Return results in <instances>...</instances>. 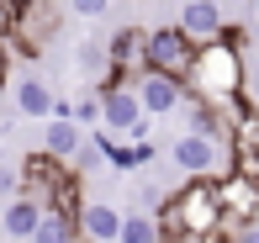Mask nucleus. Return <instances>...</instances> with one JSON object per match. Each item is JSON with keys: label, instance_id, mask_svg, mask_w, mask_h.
<instances>
[{"label": "nucleus", "instance_id": "f257e3e1", "mask_svg": "<svg viewBox=\"0 0 259 243\" xmlns=\"http://www.w3.org/2000/svg\"><path fill=\"white\" fill-rule=\"evenodd\" d=\"M185 95L191 101H233L243 90V48L233 42V32H222L217 42H201V48H191V64H185L180 74Z\"/></svg>", "mask_w": 259, "mask_h": 243}, {"label": "nucleus", "instance_id": "f03ea898", "mask_svg": "<svg viewBox=\"0 0 259 243\" xmlns=\"http://www.w3.org/2000/svg\"><path fill=\"white\" fill-rule=\"evenodd\" d=\"M154 222H159L164 238H175V233H191V238L217 233V227H222V212H217V175H196L191 185H180L169 201H159Z\"/></svg>", "mask_w": 259, "mask_h": 243}, {"label": "nucleus", "instance_id": "7ed1b4c3", "mask_svg": "<svg viewBox=\"0 0 259 243\" xmlns=\"http://www.w3.org/2000/svg\"><path fill=\"white\" fill-rule=\"evenodd\" d=\"M228 154L233 148L228 143H217V137H206V132H191L185 127L180 137H169V164L180 169V175H222L228 169Z\"/></svg>", "mask_w": 259, "mask_h": 243}, {"label": "nucleus", "instance_id": "20e7f679", "mask_svg": "<svg viewBox=\"0 0 259 243\" xmlns=\"http://www.w3.org/2000/svg\"><path fill=\"white\" fill-rule=\"evenodd\" d=\"M96 122L106 132H127V137H148V117L138 106L133 85H106L96 95Z\"/></svg>", "mask_w": 259, "mask_h": 243}, {"label": "nucleus", "instance_id": "39448f33", "mask_svg": "<svg viewBox=\"0 0 259 243\" xmlns=\"http://www.w3.org/2000/svg\"><path fill=\"white\" fill-rule=\"evenodd\" d=\"M217 212H222V227H249L254 212H259V180L238 175V169H222V180H217Z\"/></svg>", "mask_w": 259, "mask_h": 243}, {"label": "nucleus", "instance_id": "423d86ee", "mask_svg": "<svg viewBox=\"0 0 259 243\" xmlns=\"http://www.w3.org/2000/svg\"><path fill=\"white\" fill-rule=\"evenodd\" d=\"M175 32H180L191 48H201V42H217L222 32H233V16L217 6V0H185V6H180V21H175Z\"/></svg>", "mask_w": 259, "mask_h": 243}, {"label": "nucleus", "instance_id": "0eeeda50", "mask_svg": "<svg viewBox=\"0 0 259 243\" xmlns=\"http://www.w3.org/2000/svg\"><path fill=\"white\" fill-rule=\"evenodd\" d=\"M133 95H138V106H143V117H169V111H180V101H191L180 79L159 74V69H138Z\"/></svg>", "mask_w": 259, "mask_h": 243}, {"label": "nucleus", "instance_id": "6e6552de", "mask_svg": "<svg viewBox=\"0 0 259 243\" xmlns=\"http://www.w3.org/2000/svg\"><path fill=\"white\" fill-rule=\"evenodd\" d=\"M191 64V42L180 37L175 27H159V32H143V69H159V74H185Z\"/></svg>", "mask_w": 259, "mask_h": 243}, {"label": "nucleus", "instance_id": "1a4fd4ad", "mask_svg": "<svg viewBox=\"0 0 259 243\" xmlns=\"http://www.w3.org/2000/svg\"><path fill=\"white\" fill-rule=\"evenodd\" d=\"M143 69V32L138 27H122L111 42H106V74L96 79V85L106 90V85H122L127 74H138Z\"/></svg>", "mask_w": 259, "mask_h": 243}, {"label": "nucleus", "instance_id": "9d476101", "mask_svg": "<svg viewBox=\"0 0 259 243\" xmlns=\"http://www.w3.org/2000/svg\"><path fill=\"white\" fill-rule=\"evenodd\" d=\"M37 217H42V201L21 190V196H11V201L0 206V233L27 243V238H32V227H37Z\"/></svg>", "mask_w": 259, "mask_h": 243}, {"label": "nucleus", "instance_id": "9b49d317", "mask_svg": "<svg viewBox=\"0 0 259 243\" xmlns=\"http://www.w3.org/2000/svg\"><path fill=\"white\" fill-rule=\"evenodd\" d=\"M116 222H122V212L106 206V201H85L74 212V233H85L90 243H111L116 238Z\"/></svg>", "mask_w": 259, "mask_h": 243}, {"label": "nucleus", "instance_id": "f8f14e48", "mask_svg": "<svg viewBox=\"0 0 259 243\" xmlns=\"http://www.w3.org/2000/svg\"><path fill=\"white\" fill-rule=\"evenodd\" d=\"M11 95H16V111H21V117H32V122H48L53 111H58V95L42 85V79H32V74L16 79V90H11Z\"/></svg>", "mask_w": 259, "mask_h": 243}, {"label": "nucleus", "instance_id": "ddd939ff", "mask_svg": "<svg viewBox=\"0 0 259 243\" xmlns=\"http://www.w3.org/2000/svg\"><path fill=\"white\" fill-rule=\"evenodd\" d=\"M74 148H79V127L69 122V117H48V132H42V154L64 164Z\"/></svg>", "mask_w": 259, "mask_h": 243}, {"label": "nucleus", "instance_id": "4468645a", "mask_svg": "<svg viewBox=\"0 0 259 243\" xmlns=\"http://www.w3.org/2000/svg\"><path fill=\"white\" fill-rule=\"evenodd\" d=\"M27 243H74V217L69 212H53V206H42L37 227H32Z\"/></svg>", "mask_w": 259, "mask_h": 243}, {"label": "nucleus", "instance_id": "2eb2a0df", "mask_svg": "<svg viewBox=\"0 0 259 243\" xmlns=\"http://www.w3.org/2000/svg\"><path fill=\"white\" fill-rule=\"evenodd\" d=\"M111 243H164V233H159L154 212H133V217L116 222V238H111Z\"/></svg>", "mask_w": 259, "mask_h": 243}, {"label": "nucleus", "instance_id": "dca6fc26", "mask_svg": "<svg viewBox=\"0 0 259 243\" xmlns=\"http://www.w3.org/2000/svg\"><path fill=\"white\" fill-rule=\"evenodd\" d=\"M79 69H85V74H106V48L101 42H79Z\"/></svg>", "mask_w": 259, "mask_h": 243}, {"label": "nucleus", "instance_id": "f3484780", "mask_svg": "<svg viewBox=\"0 0 259 243\" xmlns=\"http://www.w3.org/2000/svg\"><path fill=\"white\" fill-rule=\"evenodd\" d=\"M238 95H243V101H249V106L259 111V59H254V64L243 59V90H238Z\"/></svg>", "mask_w": 259, "mask_h": 243}, {"label": "nucleus", "instance_id": "a211bd4d", "mask_svg": "<svg viewBox=\"0 0 259 243\" xmlns=\"http://www.w3.org/2000/svg\"><path fill=\"white\" fill-rule=\"evenodd\" d=\"M106 6H111V0H69V11H74V16H85V21L106 16Z\"/></svg>", "mask_w": 259, "mask_h": 243}, {"label": "nucleus", "instance_id": "6ab92c4d", "mask_svg": "<svg viewBox=\"0 0 259 243\" xmlns=\"http://www.w3.org/2000/svg\"><path fill=\"white\" fill-rule=\"evenodd\" d=\"M11 190H16V169L0 164V196H11Z\"/></svg>", "mask_w": 259, "mask_h": 243}, {"label": "nucleus", "instance_id": "aec40b11", "mask_svg": "<svg viewBox=\"0 0 259 243\" xmlns=\"http://www.w3.org/2000/svg\"><path fill=\"white\" fill-rule=\"evenodd\" d=\"M233 243H259V227L249 222V227H233Z\"/></svg>", "mask_w": 259, "mask_h": 243}, {"label": "nucleus", "instance_id": "412c9836", "mask_svg": "<svg viewBox=\"0 0 259 243\" xmlns=\"http://www.w3.org/2000/svg\"><path fill=\"white\" fill-rule=\"evenodd\" d=\"M254 227H259V212H254Z\"/></svg>", "mask_w": 259, "mask_h": 243}, {"label": "nucleus", "instance_id": "4be33fe9", "mask_svg": "<svg viewBox=\"0 0 259 243\" xmlns=\"http://www.w3.org/2000/svg\"><path fill=\"white\" fill-rule=\"evenodd\" d=\"M37 6H48V0H37Z\"/></svg>", "mask_w": 259, "mask_h": 243}]
</instances>
